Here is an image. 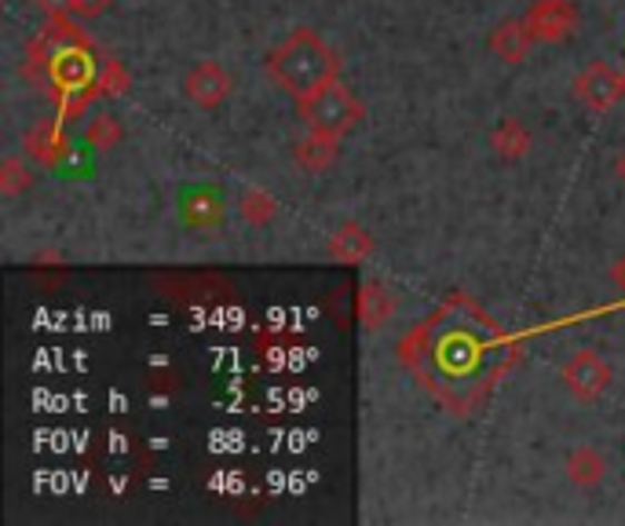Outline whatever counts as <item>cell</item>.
Here are the masks:
<instances>
[{"mask_svg":"<svg viewBox=\"0 0 625 526\" xmlns=\"http://www.w3.org/2000/svg\"><path fill=\"white\" fill-rule=\"evenodd\" d=\"M267 73L275 77V85L289 92L292 99H311L315 92H323L326 85L337 81L340 59L323 37L308 26H297L271 56H267Z\"/></svg>","mask_w":625,"mask_h":526,"instance_id":"obj_1","label":"cell"},{"mask_svg":"<svg viewBox=\"0 0 625 526\" xmlns=\"http://www.w3.org/2000/svg\"><path fill=\"white\" fill-rule=\"evenodd\" d=\"M297 110H300V118L308 121V128H323V132H334V136L351 132V128L366 118L363 102L340 81L326 85L323 92H315L311 99H300Z\"/></svg>","mask_w":625,"mask_h":526,"instance_id":"obj_2","label":"cell"},{"mask_svg":"<svg viewBox=\"0 0 625 526\" xmlns=\"http://www.w3.org/2000/svg\"><path fill=\"white\" fill-rule=\"evenodd\" d=\"M523 22H527L534 44H567L578 30V8L571 0H534Z\"/></svg>","mask_w":625,"mask_h":526,"instance_id":"obj_3","label":"cell"},{"mask_svg":"<svg viewBox=\"0 0 625 526\" xmlns=\"http://www.w3.org/2000/svg\"><path fill=\"white\" fill-rule=\"evenodd\" d=\"M559 380L567 384V391L578 403H596L599 395L611 388V366L593 348H582L564 363V369H559Z\"/></svg>","mask_w":625,"mask_h":526,"instance_id":"obj_4","label":"cell"},{"mask_svg":"<svg viewBox=\"0 0 625 526\" xmlns=\"http://www.w3.org/2000/svg\"><path fill=\"white\" fill-rule=\"evenodd\" d=\"M574 99L582 102L585 110L593 113H607L618 107V99H625L622 92V73H615L604 59L589 62L578 77H574Z\"/></svg>","mask_w":625,"mask_h":526,"instance_id":"obj_5","label":"cell"},{"mask_svg":"<svg viewBox=\"0 0 625 526\" xmlns=\"http://www.w3.org/2000/svg\"><path fill=\"white\" fill-rule=\"evenodd\" d=\"M235 92V81L216 59H201L187 70L183 77V96L195 102L198 110H216L224 107L227 96Z\"/></svg>","mask_w":625,"mask_h":526,"instance_id":"obj_6","label":"cell"},{"mask_svg":"<svg viewBox=\"0 0 625 526\" xmlns=\"http://www.w3.org/2000/svg\"><path fill=\"white\" fill-rule=\"evenodd\" d=\"M337 153H340V136L323 132V128H308V136L292 143V161L308 176H323L334 169Z\"/></svg>","mask_w":625,"mask_h":526,"instance_id":"obj_7","label":"cell"},{"mask_svg":"<svg viewBox=\"0 0 625 526\" xmlns=\"http://www.w3.org/2000/svg\"><path fill=\"white\" fill-rule=\"evenodd\" d=\"M52 77L59 81V88H70V92H85V88L96 85V73L99 67L88 56V48L78 41L73 48H59V56H52Z\"/></svg>","mask_w":625,"mask_h":526,"instance_id":"obj_8","label":"cell"},{"mask_svg":"<svg viewBox=\"0 0 625 526\" xmlns=\"http://www.w3.org/2000/svg\"><path fill=\"white\" fill-rule=\"evenodd\" d=\"M530 44H534V37L523 19H502L487 37L490 56H497V62H505V67H519V62L530 56Z\"/></svg>","mask_w":625,"mask_h":526,"instance_id":"obj_9","label":"cell"},{"mask_svg":"<svg viewBox=\"0 0 625 526\" xmlns=\"http://www.w3.org/2000/svg\"><path fill=\"white\" fill-rule=\"evenodd\" d=\"M564 472L574 486H582V490H593V486L604 483L607 476V460L604 454L596 450V446H574L564 460Z\"/></svg>","mask_w":625,"mask_h":526,"instance_id":"obj_10","label":"cell"},{"mask_svg":"<svg viewBox=\"0 0 625 526\" xmlns=\"http://www.w3.org/2000/svg\"><path fill=\"white\" fill-rule=\"evenodd\" d=\"M369 252H374V238H369L359 224H340L334 235H329V256L340 264H359Z\"/></svg>","mask_w":625,"mask_h":526,"instance_id":"obj_11","label":"cell"},{"mask_svg":"<svg viewBox=\"0 0 625 526\" xmlns=\"http://www.w3.org/2000/svg\"><path fill=\"white\" fill-rule=\"evenodd\" d=\"M490 147L497 150V158L519 161V158H527V153H530L534 139H530V132L516 118H502L494 132H490Z\"/></svg>","mask_w":625,"mask_h":526,"instance_id":"obj_12","label":"cell"},{"mask_svg":"<svg viewBox=\"0 0 625 526\" xmlns=\"http://www.w3.org/2000/svg\"><path fill=\"white\" fill-rule=\"evenodd\" d=\"M27 150L33 161H41L44 169H52V165L62 158V150H67V143H62V132L56 121H41L33 128V132H27Z\"/></svg>","mask_w":625,"mask_h":526,"instance_id":"obj_13","label":"cell"},{"mask_svg":"<svg viewBox=\"0 0 625 526\" xmlns=\"http://www.w3.org/2000/svg\"><path fill=\"white\" fill-rule=\"evenodd\" d=\"M395 311V297L380 286V281H366L363 286V297H359V318L366 329H380L391 318Z\"/></svg>","mask_w":625,"mask_h":526,"instance_id":"obj_14","label":"cell"},{"mask_svg":"<svg viewBox=\"0 0 625 526\" xmlns=\"http://www.w3.org/2000/svg\"><path fill=\"white\" fill-rule=\"evenodd\" d=\"M238 216L249 227H264V224H271L278 216V201L271 195H264L260 187H246L238 195Z\"/></svg>","mask_w":625,"mask_h":526,"instance_id":"obj_15","label":"cell"},{"mask_svg":"<svg viewBox=\"0 0 625 526\" xmlns=\"http://www.w3.org/2000/svg\"><path fill=\"white\" fill-rule=\"evenodd\" d=\"M129 85H132V77H129V70H125V62H118V59H103V62H99L96 92L103 96V99L125 96V92H129Z\"/></svg>","mask_w":625,"mask_h":526,"instance_id":"obj_16","label":"cell"},{"mask_svg":"<svg viewBox=\"0 0 625 526\" xmlns=\"http://www.w3.org/2000/svg\"><path fill=\"white\" fill-rule=\"evenodd\" d=\"M30 165L22 161V158H16V153H11V158H4L0 161V195L4 198H19L22 190H30Z\"/></svg>","mask_w":625,"mask_h":526,"instance_id":"obj_17","label":"cell"},{"mask_svg":"<svg viewBox=\"0 0 625 526\" xmlns=\"http://www.w3.org/2000/svg\"><path fill=\"white\" fill-rule=\"evenodd\" d=\"M125 139V128L113 113H99V118L88 125V147L92 150H113Z\"/></svg>","mask_w":625,"mask_h":526,"instance_id":"obj_18","label":"cell"},{"mask_svg":"<svg viewBox=\"0 0 625 526\" xmlns=\"http://www.w3.org/2000/svg\"><path fill=\"white\" fill-rule=\"evenodd\" d=\"M113 0H70V16L73 19H99Z\"/></svg>","mask_w":625,"mask_h":526,"instance_id":"obj_19","label":"cell"},{"mask_svg":"<svg viewBox=\"0 0 625 526\" xmlns=\"http://www.w3.org/2000/svg\"><path fill=\"white\" fill-rule=\"evenodd\" d=\"M48 16H70V0H37Z\"/></svg>","mask_w":625,"mask_h":526,"instance_id":"obj_20","label":"cell"},{"mask_svg":"<svg viewBox=\"0 0 625 526\" xmlns=\"http://www.w3.org/2000/svg\"><path fill=\"white\" fill-rule=\"evenodd\" d=\"M611 281H615L618 289H625V256H618V260L611 264Z\"/></svg>","mask_w":625,"mask_h":526,"instance_id":"obj_21","label":"cell"},{"mask_svg":"<svg viewBox=\"0 0 625 526\" xmlns=\"http://www.w3.org/2000/svg\"><path fill=\"white\" fill-rule=\"evenodd\" d=\"M615 176L622 179V183H625V150L618 153V158H615Z\"/></svg>","mask_w":625,"mask_h":526,"instance_id":"obj_22","label":"cell"},{"mask_svg":"<svg viewBox=\"0 0 625 526\" xmlns=\"http://www.w3.org/2000/svg\"><path fill=\"white\" fill-rule=\"evenodd\" d=\"M622 92H625V70H622Z\"/></svg>","mask_w":625,"mask_h":526,"instance_id":"obj_23","label":"cell"}]
</instances>
